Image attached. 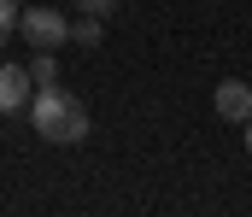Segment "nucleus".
<instances>
[{
  "label": "nucleus",
  "mask_w": 252,
  "mask_h": 217,
  "mask_svg": "<svg viewBox=\"0 0 252 217\" xmlns=\"http://www.w3.org/2000/svg\"><path fill=\"white\" fill-rule=\"evenodd\" d=\"M70 41H82V47H100V18H94V12H82V18L70 24Z\"/></svg>",
  "instance_id": "423d86ee"
},
{
  "label": "nucleus",
  "mask_w": 252,
  "mask_h": 217,
  "mask_svg": "<svg viewBox=\"0 0 252 217\" xmlns=\"http://www.w3.org/2000/svg\"><path fill=\"white\" fill-rule=\"evenodd\" d=\"M30 100H35L30 65H0V112H24Z\"/></svg>",
  "instance_id": "7ed1b4c3"
},
{
  "label": "nucleus",
  "mask_w": 252,
  "mask_h": 217,
  "mask_svg": "<svg viewBox=\"0 0 252 217\" xmlns=\"http://www.w3.org/2000/svg\"><path fill=\"white\" fill-rule=\"evenodd\" d=\"M217 118L223 124H247L252 118V82H217Z\"/></svg>",
  "instance_id": "20e7f679"
},
{
  "label": "nucleus",
  "mask_w": 252,
  "mask_h": 217,
  "mask_svg": "<svg viewBox=\"0 0 252 217\" xmlns=\"http://www.w3.org/2000/svg\"><path fill=\"white\" fill-rule=\"evenodd\" d=\"M241 129H247V153H252V118H247V124H241Z\"/></svg>",
  "instance_id": "6e6552de"
},
{
  "label": "nucleus",
  "mask_w": 252,
  "mask_h": 217,
  "mask_svg": "<svg viewBox=\"0 0 252 217\" xmlns=\"http://www.w3.org/2000/svg\"><path fill=\"white\" fill-rule=\"evenodd\" d=\"M18 35L35 41V47H64L70 41V24H64V12H53V6H24Z\"/></svg>",
  "instance_id": "f03ea898"
},
{
  "label": "nucleus",
  "mask_w": 252,
  "mask_h": 217,
  "mask_svg": "<svg viewBox=\"0 0 252 217\" xmlns=\"http://www.w3.org/2000/svg\"><path fill=\"white\" fill-rule=\"evenodd\" d=\"M30 118H35V129H41V141H53V147H76V141H88V106L70 94V88H35V100H30Z\"/></svg>",
  "instance_id": "f257e3e1"
},
{
  "label": "nucleus",
  "mask_w": 252,
  "mask_h": 217,
  "mask_svg": "<svg viewBox=\"0 0 252 217\" xmlns=\"http://www.w3.org/2000/svg\"><path fill=\"white\" fill-rule=\"evenodd\" d=\"M82 12H94V18H106V12H118V0H76Z\"/></svg>",
  "instance_id": "0eeeda50"
},
{
  "label": "nucleus",
  "mask_w": 252,
  "mask_h": 217,
  "mask_svg": "<svg viewBox=\"0 0 252 217\" xmlns=\"http://www.w3.org/2000/svg\"><path fill=\"white\" fill-rule=\"evenodd\" d=\"M0 41H12V30H6V24H0Z\"/></svg>",
  "instance_id": "1a4fd4ad"
},
{
  "label": "nucleus",
  "mask_w": 252,
  "mask_h": 217,
  "mask_svg": "<svg viewBox=\"0 0 252 217\" xmlns=\"http://www.w3.org/2000/svg\"><path fill=\"white\" fill-rule=\"evenodd\" d=\"M30 76H35V88L59 82V59H53V47H35V59H30Z\"/></svg>",
  "instance_id": "39448f33"
}]
</instances>
